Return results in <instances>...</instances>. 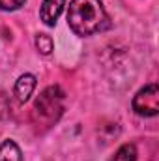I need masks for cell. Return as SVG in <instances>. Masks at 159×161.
<instances>
[{"label": "cell", "mask_w": 159, "mask_h": 161, "mask_svg": "<svg viewBox=\"0 0 159 161\" xmlns=\"http://www.w3.org/2000/svg\"><path fill=\"white\" fill-rule=\"evenodd\" d=\"M68 25L77 36L88 38L109 26V15L101 0H71L68 9Z\"/></svg>", "instance_id": "cell-1"}, {"label": "cell", "mask_w": 159, "mask_h": 161, "mask_svg": "<svg viewBox=\"0 0 159 161\" xmlns=\"http://www.w3.org/2000/svg\"><path fill=\"white\" fill-rule=\"evenodd\" d=\"M64 99H66V94L58 84L47 86L38 96V99L34 101L36 116L40 120H43L45 124H49V125L54 124L64 113Z\"/></svg>", "instance_id": "cell-2"}, {"label": "cell", "mask_w": 159, "mask_h": 161, "mask_svg": "<svg viewBox=\"0 0 159 161\" xmlns=\"http://www.w3.org/2000/svg\"><path fill=\"white\" fill-rule=\"evenodd\" d=\"M133 111L140 116H156L159 113V88L156 82L140 88L133 97Z\"/></svg>", "instance_id": "cell-3"}, {"label": "cell", "mask_w": 159, "mask_h": 161, "mask_svg": "<svg viewBox=\"0 0 159 161\" xmlns=\"http://www.w3.org/2000/svg\"><path fill=\"white\" fill-rule=\"evenodd\" d=\"M64 6H66V0H43L40 9V17L41 21L47 25V26H54L60 13L64 11Z\"/></svg>", "instance_id": "cell-4"}, {"label": "cell", "mask_w": 159, "mask_h": 161, "mask_svg": "<svg viewBox=\"0 0 159 161\" xmlns=\"http://www.w3.org/2000/svg\"><path fill=\"white\" fill-rule=\"evenodd\" d=\"M34 90H36V77H34L32 73H25V75H21V77L17 79V82H15V88H13L15 97H17L21 103L28 101L30 96L34 94Z\"/></svg>", "instance_id": "cell-5"}, {"label": "cell", "mask_w": 159, "mask_h": 161, "mask_svg": "<svg viewBox=\"0 0 159 161\" xmlns=\"http://www.w3.org/2000/svg\"><path fill=\"white\" fill-rule=\"evenodd\" d=\"M0 161H23V152L15 141H4L0 144Z\"/></svg>", "instance_id": "cell-6"}, {"label": "cell", "mask_w": 159, "mask_h": 161, "mask_svg": "<svg viewBox=\"0 0 159 161\" xmlns=\"http://www.w3.org/2000/svg\"><path fill=\"white\" fill-rule=\"evenodd\" d=\"M111 161H137V148L135 144H122L114 152Z\"/></svg>", "instance_id": "cell-7"}, {"label": "cell", "mask_w": 159, "mask_h": 161, "mask_svg": "<svg viewBox=\"0 0 159 161\" xmlns=\"http://www.w3.org/2000/svg\"><path fill=\"white\" fill-rule=\"evenodd\" d=\"M36 49L40 51L41 54H51L52 53V49H54V41L52 38L49 36V34H38L36 36Z\"/></svg>", "instance_id": "cell-8"}, {"label": "cell", "mask_w": 159, "mask_h": 161, "mask_svg": "<svg viewBox=\"0 0 159 161\" xmlns=\"http://www.w3.org/2000/svg\"><path fill=\"white\" fill-rule=\"evenodd\" d=\"M26 0H0V9L2 11H15L25 6Z\"/></svg>", "instance_id": "cell-9"}]
</instances>
